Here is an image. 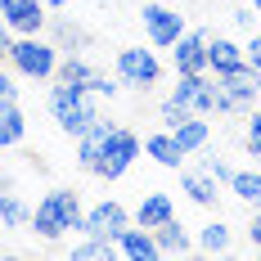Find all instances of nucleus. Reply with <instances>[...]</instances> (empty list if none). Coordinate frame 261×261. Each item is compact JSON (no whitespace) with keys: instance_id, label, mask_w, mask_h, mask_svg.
<instances>
[{"instance_id":"nucleus-1","label":"nucleus","mask_w":261,"mask_h":261,"mask_svg":"<svg viewBox=\"0 0 261 261\" xmlns=\"http://www.w3.org/2000/svg\"><path fill=\"white\" fill-rule=\"evenodd\" d=\"M81 198L72 194V189H50L36 207H32V216H27V225L36 230V239H45V243H59V239L68 234H77L81 230Z\"/></svg>"},{"instance_id":"nucleus-2","label":"nucleus","mask_w":261,"mask_h":261,"mask_svg":"<svg viewBox=\"0 0 261 261\" xmlns=\"http://www.w3.org/2000/svg\"><path fill=\"white\" fill-rule=\"evenodd\" d=\"M50 113H54V122H59V130H68V135H86V130L95 126V117H99V95H90L86 86H72V81H59V77H54Z\"/></svg>"},{"instance_id":"nucleus-3","label":"nucleus","mask_w":261,"mask_h":261,"mask_svg":"<svg viewBox=\"0 0 261 261\" xmlns=\"http://www.w3.org/2000/svg\"><path fill=\"white\" fill-rule=\"evenodd\" d=\"M18 77H32V81H50L54 68H59V45L45 41L41 32L36 36H14L9 45V59H5Z\"/></svg>"},{"instance_id":"nucleus-4","label":"nucleus","mask_w":261,"mask_h":261,"mask_svg":"<svg viewBox=\"0 0 261 261\" xmlns=\"http://www.w3.org/2000/svg\"><path fill=\"white\" fill-rule=\"evenodd\" d=\"M216 86H221V113H252V104L261 95V72L248 68V63H239L230 72H221Z\"/></svg>"},{"instance_id":"nucleus-5","label":"nucleus","mask_w":261,"mask_h":261,"mask_svg":"<svg viewBox=\"0 0 261 261\" xmlns=\"http://www.w3.org/2000/svg\"><path fill=\"white\" fill-rule=\"evenodd\" d=\"M140 158V135L126 126H113L104 140V153H99V167H95V176H104V180H117V176H126L130 162Z\"/></svg>"},{"instance_id":"nucleus-6","label":"nucleus","mask_w":261,"mask_h":261,"mask_svg":"<svg viewBox=\"0 0 261 261\" xmlns=\"http://www.w3.org/2000/svg\"><path fill=\"white\" fill-rule=\"evenodd\" d=\"M117 81L130 86V90H149L162 81V63H158L153 50H144V45H126V50H117Z\"/></svg>"},{"instance_id":"nucleus-7","label":"nucleus","mask_w":261,"mask_h":261,"mask_svg":"<svg viewBox=\"0 0 261 261\" xmlns=\"http://www.w3.org/2000/svg\"><path fill=\"white\" fill-rule=\"evenodd\" d=\"M140 18H144V32H149V45H158V50H171L185 32V14L171 9V5H162V0H149L140 9Z\"/></svg>"},{"instance_id":"nucleus-8","label":"nucleus","mask_w":261,"mask_h":261,"mask_svg":"<svg viewBox=\"0 0 261 261\" xmlns=\"http://www.w3.org/2000/svg\"><path fill=\"white\" fill-rule=\"evenodd\" d=\"M0 18L14 36H36L45 27V5L41 0H0Z\"/></svg>"},{"instance_id":"nucleus-9","label":"nucleus","mask_w":261,"mask_h":261,"mask_svg":"<svg viewBox=\"0 0 261 261\" xmlns=\"http://www.w3.org/2000/svg\"><path fill=\"white\" fill-rule=\"evenodd\" d=\"M122 225H130V212L122 207L117 198H104V203H95V207L81 216V230H77V234H108V239H113Z\"/></svg>"},{"instance_id":"nucleus-10","label":"nucleus","mask_w":261,"mask_h":261,"mask_svg":"<svg viewBox=\"0 0 261 261\" xmlns=\"http://www.w3.org/2000/svg\"><path fill=\"white\" fill-rule=\"evenodd\" d=\"M171 63H176V72H207V32L185 27L180 41L171 45Z\"/></svg>"},{"instance_id":"nucleus-11","label":"nucleus","mask_w":261,"mask_h":261,"mask_svg":"<svg viewBox=\"0 0 261 261\" xmlns=\"http://www.w3.org/2000/svg\"><path fill=\"white\" fill-rule=\"evenodd\" d=\"M113 239H117V257H130V261H153L158 257V239L144 225H122Z\"/></svg>"},{"instance_id":"nucleus-12","label":"nucleus","mask_w":261,"mask_h":261,"mask_svg":"<svg viewBox=\"0 0 261 261\" xmlns=\"http://www.w3.org/2000/svg\"><path fill=\"white\" fill-rule=\"evenodd\" d=\"M117 126V122H104V117H95V126L86 130V135H77V162H81V171H90L95 176V167H99V153H104V140H108V130Z\"/></svg>"},{"instance_id":"nucleus-13","label":"nucleus","mask_w":261,"mask_h":261,"mask_svg":"<svg viewBox=\"0 0 261 261\" xmlns=\"http://www.w3.org/2000/svg\"><path fill=\"white\" fill-rule=\"evenodd\" d=\"M140 149L153 158L158 167H167V171H180V162L189 158V153L180 149V144H176V135H171V130H153V135H149V140H144Z\"/></svg>"},{"instance_id":"nucleus-14","label":"nucleus","mask_w":261,"mask_h":261,"mask_svg":"<svg viewBox=\"0 0 261 261\" xmlns=\"http://www.w3.org/2000/svg\"><path fill=\"white\" fill-rule=\"evenodd\" d=\"M243 63V45L230 41V36H207V72L212 77H221V72H230Z\"/></svg>"},{"instance_id":"nucleus-15","label":"nucleus","mask_w":261,"mask_h":261,"mask_svg":"<svg viewBox=\"0 0 261 261\" xmlns=\"http://www.w3.org/2000/svg\"><path fill=\"white\" fill-rule=\"evenodd\" d=\"M171 216H176L171 194H144V198H140V207H135V225L158 230V225H162V221H171Z\"/></svg>"},{"instance_id":"nucleus-16","label":"nucleus","mask_w":261,"mask_h":261,"mask_svg":"<svg viewBox=\"0 0 261 261\" xmlns=\"http://www.w3.org/2000/svg\"><path fill=\"white\" fill-rule=\"evenodd\" d=\"M153 239H158V257H185V252H189V234H185V225L176 216L162 221L153 230Z\"/></svg>"},{"instance_id":"nucleus-17","label":"nucleus","mask_w":261,"mask_h":261,"mask_svg":"<svg viewBox=\"0 0 261 261\" xmlns=\"http://www.w3.org/2000/svg\"><path fill=\"white\" fill-rule=\"evenodd\" d=\"M171 135H176V144H180L185 153H198V149L207 144V117L189 113L185 122H176V126H171Z\"/></svg>"},{"instance_id":"nucleus-18","label":"nucleus","mask_w":261,"mask_h":261,"mask_svg":"<svg viewBox=\"0 0 261 261\" xmlns=\"http://www.w3.org/2000/svg\"><path fill=\"white\" fill-rule=\"evenodd\" d=\"M180 194H189V203H198V207H216V180H212L207 171L180 176Z\"/></svg>"},{"instance_id":"nucleus-19","label":"nucleus","mask_w":261,"mask_h":261,"mask_svg":"<svg viewBox=\"0 0 261 261\" xmlns=\"http://www.w3.org/2000/svg\"><path fill=\"white\" fill-rule=\"evenodd\" d=\"M23 135H27L23 108H18V104H0V149H14V144H23Z\"/></svg>"},{"instance_id":"nucleus-20","label":"nucleus","mask_w":261,"mask_h":261,"mask_svg":"<svg viewBox=\"0 0 261 261\" xmlns=\"http://www.w3.org/2000/svg\"><path fill=\"white\" fill-rule=\"evenodd\" d=\"M27 203L18 198V194H9V185H0V225L5 230H18V225H27Z\"/></svg>"},{"instance_id":"nucleus-21","label":"nucleus","mask_w":261,"mask_h":261,"mask_svg":"<svg viewBox=\"0 0 261 261\" xmlns=\"http://www.w3.org/2000/svg\"><path fill=\"white\" fill-rule=\"evenodd\" d=\"M230 189H234L252 212H261V171H234V176H230Z\"/></svg>"},{"instance_id":"nucleus-22","label":"nucleus","mask_w":261,"mask_h":261,"mask_svg":"<svg viewBox=\"0 0 261 261\" xmlns=\"http://www.w3.org/2000/svg\"><path fill=\"white\" fill-rule=\"evenodd\" d=\"M72 257H81V261L117 257V239H108V234H86V243H81V248H72Z\"/></svg>"},{"instance_id":"nucleus-23","label":"nucleus","mask_w":261,"mask_h":261,"mask_svg":"<svg viewBox=\"0 0 261 261\" xmlns=\"http://www.w3.org/2000/svg\"><path fill=\"white\" fill-rule=\"evenodd\" d=\"M90 72H95V68H90L86 59H77V54L59 59V68H54V77H59V81H72V86H86V81H90Z\"/></svg>"},{"instance_id":"nucleus-24","label":"nucleus","mask_w":261,"mask_h":261,"mask_svg":"<svg viewBox=\"0 0 261 261\" xmlns=\"http://www.w3.org/2000/svg\"><path fill=\"white\" fill-rule=\"evenodd\" d=\"M198 248H203V252H225V248H230V225H225V221L203 225V230H198Z\"/></svg>"},{"instance_id":"nucleus-25","label":"nucleus","mask_w":261,"mask_h":261,"mask_svg":"<svg viewBox=\"0 0 261 261\" xmlns=\"http://www.w3.org/2000/svg\"><path fill=\"white\" fill-rule=\"evenodd\" d=\"M86 90H90V95H99V99H113V95L122 90V81H117V77H108V72H90Z\"/></svg>"},{"instance_id":"nucleus-26","label":"nucleus","mask_w":261,"mask_h":261,"mask_svg":"<svg viewBox=\"0 0 261 261\" xmlns=\"http://www.w3.org/2000/svg\"><path fill=\"white\" fill-rule=\"evenodd\" d=\"M54 45H59V50H68V45H86V32H81L77 23H59L54 27ZM72 54V50H68Z\"/></svg>"},{"instance_id":"nucleus-27","label":"nucleus","mask_w":261,"mask_h":261,"mask_svg":"<svg viewBox=\"0 0 261 261\" xmlns=\"http://www.w3.org/2000/svg\"><path fill=\"white\" fill-rule=\"evenodd\" d=\"M243 144H248L252 158H261V113H248V135H243Z\"/></svg>"},{"instance_id":"nucleus-28","label":"nucleus","mask_w":261,"mask_h":261,"mask_svg":"<svg viewBox=\"0 0 261 261\" xmlns=\"http://www.w3.org/2000/svg\"><path fill=\"white\" fill-rule=\"evenodd\" d=\"M203 171H207V176H212V180H216V185H221V180L230 185V176H234L225 158H203Z\"/></svg>"},{"instance_id":"nucleus-29","label":"nucleus","mask_w":261,"mask_h":261,"mask_svg":"<svg viewBox=\"0 0 261 261\" xmlns=\"http://www.w3.org/2000/svg\"><path fill=\"white\" fill-rule=\"evenodd\" d=\"M185 117H189V108H185V104H176V99L162 104V122H167V130L176 126V122H185Z\"/></svg>"},{"instance_id":"nucleus-30","label":"nucleus","mask_w":261,"mask_h":261,"mask_svg":"<svg viewBox=\"0 0 261 261\" xmlns=\"http://www.w3.org/2000/svg\"><path fill=\"white\" fill-rule=\"evenodd\" d=\"M0 104H18V86H14V77L0 68Z\"/></svg>"},{"instance_id":"nucleus-31","label":"nucleus","mask_w":261,"mask_h":261,"mask_svg":"<svg viewBox=\"0 0 261 261\" xmlns=\"http://www.w3.org/2000/svg\"><path fill=\"white\" fill-rule=\"evenodd\" d=\"M243 63H248V68H257V72H261V32L252 36V41H248V45H243Z\"/></svg>"},{"instance_id":"nucleus-32","label":"nucleus","mask_w":261,"mask_h":261,"mask_svg":"<svg viewBox=\"0 0 261 261\" xmlns=\"http://www.w3.org/2000/svg\"><path fill=\"white\" fill-rule=\"evenodd\" d=\"M9 45H14V32L5 27V18H0V63L9 59Z\"/></svg>"},{"instance_id":"nucleus-33","label":"nucleus","mask_w":261,"mask_h":261,"mask_svg":"<svg viewBox=\"0 0 261 261\" xmlns=\"http://www.w3.org/2000/svg\"><path fill=\"white\" fill-rule=\"evenodd\" d=\"M252 18H257V9H234V23L239 27H252Z\"/></svg>"},{"instance_id":"nucleus-34","label":"nucleus","mask_w":261,"mask_h":261,"mask_svg":"<svg viewBox=\"0 0 261 261\" xmlns=\"http://www.w3.org/2000/svg\"><path fill=\"white\" fill-rule=\"evenodd\" d=\"M248 234H252V243H257V248H261V212H257V216H252V230H248Z\"/></svg>"},{"instance_id":"nucleus-35","label":"nucleus","mask_w":261,"mask_h":261,"mask_svg":"<svg viewBox=\"0 0 261 261\" xmlns=\"http://www.w3.org/2000/svg\"><path fill=\"white\" fill-rule=\"evenodd\" d=\"M41 5H45V9H68L72 0H41Z\"/></svg>"},{"instance_id":"nucleus-36","label":"nucleus","mask_w":261,"mask_h":261,"mask_svg":"<svg viewBox=\"0 0 261 261\" xmlns=\"http://www.w3.org/2000/svg\"><path fill=\"white\" fill-rule=\"evenodd\" d=\"M252 9H257V18H261V0H252Z\"/></svg>"},{"instance_id":"nucleus-37","label":"nucleus","mask_w":261,"mask_h":261,"mask_svg":"<svg viewBox=\"0 0 261 261\" xmlns=\"http://www.w3.org/2000/svg\"><path fill=\"white\" fill-rule=\"evenodd\" d=\"M257 257H261V248H257Z\"/></svg>"}]
</instances>
